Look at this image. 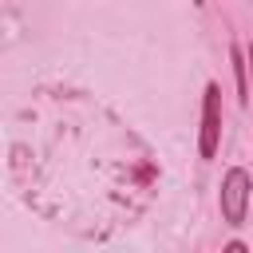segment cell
<instances>
[{
    "label": "cell",
    "mask_w": 253,
    "mask_h": 253,
    "mask_svg": "<svg viewBox=\"0 0 253 253\" xmlns=\"http://www.w3.org/2000/svg\"><path fill=\"white\" fill-rule=\"evenodd\" d=\"M249 198H253V174H249L245 166H229L225 178H221V194H217L221 221H225L229 229H241V225H245Z\"/></svg>",
    "instance_id": "6da1fadb"
},
{
    "label": "cell",
    "mask_w": 253,
    "mask_h": 253,
    "mask_svg": "<svg viewBox=\"0 0 253 253\" xmlns=\"http://www.w3.org/2000/svg\"><path fill=\"white\" fill-rule=\"evenodd\" d=\"M221 146V87L206 83L202 91V126H198V154L213 158Z\"/></svg>",
    "instance_id": "7a4b0ae2"
},
{
    "label": "cell",
    "mask_w": 253,
    "mask_h": 253,
    "mask_svg": "<svg viewBox=\"0 0 253 253\" xmlns=\"http://www.w3.org/2000/svg\"><path fill=\"white\" fill-rule=\"evenodd\" d=\"M229 59H233V79H237V99L249 103V99H253V95H249V51H245L241 43H233V47H229Z\"/></svg>",
    "instance_id": "3957f363"
},
{
    "label": "cell",
    "mask_w": 253,
    "mask_h": 253,
    "mask_svg": "<svg viewBox=\"0 0 253 253\" xmlns=\"http://www.w3.org/2000/svg\"><path fill=\"white\" fill-rule=\"evenodd\" d=\"M245 51H249V79H253V43H249ZM249 95H253V87H249Z\"/></svg>",
    "instance_id": "277c9868"
}]
</instances>
